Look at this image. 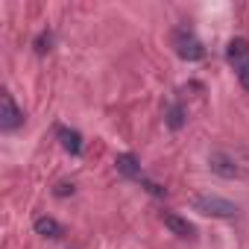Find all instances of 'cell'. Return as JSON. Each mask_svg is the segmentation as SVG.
Segmentation results:
<instances>
[{
  "mask_svg": "<svg viewBox=\"0 0 249 249\" xmlns=\"http://www.w3.org/2000/svg\"><path fill=\"white\" fill-rule=\"evenodd\" d=\"M194 211L205 214V217H237V205L223 199V196H214V194H196L191 199Z\"/></svg>",
  "mask_w": 249,
  "mask_h": 249,
  "instance_id": "cell-1",
  "label": "cell"
},
{
  "mask_svg": "<svg viewBox=\"0 0 249 249\" xmlns=\"http://www.w3.org/2000/svg\"><path fill=\"white\" fill-rule=\"evenodd\" d=\"M226 59L234 65L240 85L249 91V41L246 38H231L229 47H226Z\"/></svg>",
  "mask_w": 249,
  "mask_h": 249,
  "instance_id": "cell-2",
  "label": "cell"
},
{
  "mask_svg": "<svg viewBox=\"0 0 249 249\" xmlns=\"http://www.w3.org/2000/svg\"><path fill=\"white\" fill-rule=\"evenodd\" d=\"M173 47H176V53H179L185 62H199V59H205L202 41H199L191 30H185V27L173 30Z\"/></svg>",
  "mask_w": 249,
  "mask_h": 249,
  "instance_id": "cell-3",
  "label": "cell"
},
{
  "mask_svg": "<svg viewBox=\"0 0 249 249\" xmlns=\"http://www.w3.org/2000/svg\"><path fill=\"white\" fill-rule=\"evenodd\" d=\"M0 106H3V111H0V129H3V132L18 129L21 123H24V111L15 106V100H12L9 91H3V97H0Z\"/></svg>",
  "mask_w": 249,
  "mask_h": 249,
  "instance_id": "cell-4",
  "label": "cell"
},
{
  "mask_svg": "<svg viewBox=\"0 0 249 249\" xmlns=\"http://www.w3.org/2000/svg\"><path fill=\"white\" fill-rule=\"evenodd\" d=\"M208 164H211V170H214L217 176H223V179H243V167H240L231 156H226V153H214V156L208 159Z\"/></svg>",
  "mask_w": 249,
  "mask_h": 249,
  "instance_id": "cell-5",
  "label": "cell"
},
{
  "mask_svg": "<svg viewBox=\"0 0 249 249\" xmlns=\"http://www.w3.org/2000/svg\"><path fill=\"white\" fill-rule=\"evenodd\" d=\"M161 223H164L173 234H179V237H194V226H191L185 217L173 214V211H161Z\"/></svg>",
  "mask_w": 249,
  "mask_h": 249,
  "instance_id": "cell-6",
  "label": "cell"
},
{
  "mask_svg": "<svg viewBox=\"0 0 249 249\" xmlns=\"http://www.w3.org/2000/svg\"><path fill=\"white\" fill-rule=\"evenodd\" d=\"M117 170L123 173V176H132V179H144L141 176V164H138V159L132 156V153H123V156H117Z\"/></svg>",
  "mask_w": 249,
  "mask_h": 249,
  "instance_id": "cell-7",
  "label": "cell"
},
{
  "mask_svg": "<svg viewBox=\"0 0 249 249\" xmlns=\"http://www.w3.org/2000/svg\"><path fill=\"white\" fill-rule=\"evenodd\" d=\"M59 138H62V147H65L68 153L79 156V150H82V144H79V132H73V129H65V126H59Z\"/></svg>",
  "mask_w": 249,
  "mask_h": 249,
  "instance_id": "cell-8",
  "label": "cell"
},
{
  "mask_svg": "<svg viewBox=\"0 0 249 249\" xmlns=\"http://www.w3.org/2000/svg\"><path fill=\"white\" fill-rule=\"evenodd\" d=\"M36 231L44 234V237H59V234H62V226H59L53 217H38V220H36Z\"/></svg>",
  "mask_w": 249,
  "mask_h": 249,
  "instance_id": "cell-9",
  "label": "cell"
},
{
  "mask_svg": "<svg viewBox=\"0 0 249 249\" xmlns=\"http://www.w3.org/2000/svg\"><path fill=\"white\" fill-rule=\"evenodd\" d=\"M182 117H185V111H182V106H173V108L167 111V123H170V126H173V129H179V126H182V123H185Z\"/></svg>",
  "mask_w": 249,
  "mask_h": 249,
  "instance_id": "cell-10",
  "label": "cell"
}]
</instances>
